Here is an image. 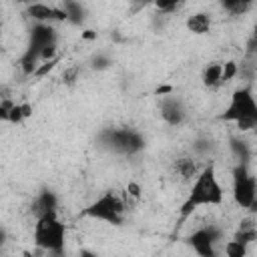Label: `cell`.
I'll use <instances>...</instances> for the list:
<instances>
[{
  "mask_svg": "<svg viewBox=\"0 0 257 257\" xmlns=\"http://www.w3.org/2000/svg\"><path fill=\"white\" fill-rule=\"evenodd\" d=\"M223 203V187L217 179L213 163H205L197 177L191 181L187 199L181 205V219L191 217L199 207H217Z\"/></svg>",
  "mask_w": 257,
  "mask_h": 257,
  "instance_id": "6da1fadb",
  "label": "cell"
},
{
  "mask_svg": "<svg viewBox=\"0 0 257 257\" xmlns=\"http://www.w3.org/2000/svg\"><path fill=\"white\" fill-rule=\"evenodd\" d=\"M221 120L235 122L239 133H249L257 126V102L251 86H239L233 90L227 108L221 114Z\"/></svg>",
  "mask_w": 257,
  "mask_h": 257,
  "instance_id": "7a4b0ae2",
  "label": "cell"
},
{
  "mask_svg": "<svg viewBox=\"0 0 257 257\" xmlns=\"http://www.w3.org/2000/svg\"><path fill=\"white\" fill-rule=\"evenodd\" d=\"M34 245L48 253H62L66 241V227L58 219V213H44L36 217L34 223Z\"/></svg>",
  "mask_w": 257,
  "mask_h": 257,
  "instance_id": "3957f363",
  "label": "cell"
},
{
  "mask_svg": "<svg viewBox=\"0 0 257 257\" xmlns=\"http://www.w3.org/2000/svg\"><path fill=\"white\" fill-rule=\"evenodd\" d=\"M126 209H128V205H126L124 195H116L112 191H106L96 201H92L82 211V215L96 219V221H104L108 225H120L124 221Z\"/></svg>",
  "mask_w": 257,
  "mask_h": 257,
  "instance_id": "277c9868",
  "label": "cell"
},
{
  "mask_svg": "<svg viewBox=\"0 0 257 257\" xmlns=\"http://www.w3.org/2000/svg\"><path fill=\"white\" fill-rule=\"evenodd\" d=\"M100 143L108 151H112L116 155H124V157H133V155H139L141 151H145V137L139 131L128 128V126L104 128L100 133Z\"/></svg>",
  "mask_w": 257,
  "mask_h": 257,
  "instance_id": "5b68a950",
  "label": "cell"
},
{
  "mask_svg": "<svg viewBox=\"0 0 257 257\" xmlns=\"http://www.w3.org/2000/svg\"><path fill=\"white\" fill-rule=\"evenodd\" d=\"M233 201L241 209H255L257 201V181L249 163H237L233 169Z\"/></svg>",
  "mask_w": 257,
  "mask_h": 257,
  "instance_id": "8992f818",
  "label": "cell"
},
{
  "mask_svg": "<svg viewBox=\"0 0 257 257\" xmlns=\"http://www.w3.org/2000/svg\"><path fill=\"white\" fill-rule=\"evenodd\" d=\"M223 233L219 227L215 225H205V227H199L195 229L189 237H187V243L193 247V251L201 257H215L219 253L217 245L221 241Z\"/></svg>",
  "mask_w": 257,
  "mask_h": 257,
  "instance_id": "52a82bcc",
  "label": "cell"
},
{
  "mask_svg": "<svg viewBox=\"0 0 257 257\" xmlns=\"http://www.w3.org/2000/svg\"><path fill=\"white\" fill-rule=\"evenodd\" d=\"M159 110H161V118L169 124V126H179L185 122L187 118V108L183 104V100L175 94H165L159 102Z\"/></svg>",
  "mask_w": 257,
  "mask_h": 257,
  "instance_id": "ba28073f",
  "label": "cell"
},
{
  "mask_svg": "<svg viewBox=\"0 0 257 257\" xmlns=\"http://www.w3.org/2000/svg\"><path fill=\"white\" fill-rule=\"evenodd\" d=\"M26 14L34 22H48V24H52V22H66V12L62 10V6H52V4H46L42 0L28 4L26 6Z\"/></svg>",
  "mask_w": 257,
  "mask_h": 257,
  "instance_id": "9c48e42d",
  "label": "cell"
},
{
  "mask_svg": "<svg viewBox=\"0 0 257 257\" xmlns=\"http://www.w3.org/2000/svg\"><path fill=\"white\" fill-rule=\"evenodd\" d=\"M201 167H203V165H199V161H197L195 157H191V155H181V157H177V159L173 161V175H175L177 179L185 181V183H191V181L197 177V173L201 171Z\"/></svg>",
  "mask_w": 257,
  "mask_h": 257,
  "instance_id": "30bf717a",
  "label": "cell"
},
{
  "mask_svg": "<svg viewBox=\"0 0 257 257\" xmlns=\"http://www.w3.org/2000/svg\"><path fill=\"white\" fill-rule=\"evenodd\" d=\"M52 42H56V30H54L52 24H48V22H36L30 28V42H28L30 46L42 50L44 46H48Z\"/></svg>",
  "mask_w": 257,
  "mask_h": 257,
  "instance_id": "8fae6325",
  "label": "cell"
},
{
  "mask_svg": "<svg viewBox=\"0 0 257 257\" xmlns=\"http://www.w3.org/2000/svg\"><path fill=\"white\" fill-rule=\"evenodd\" d=\"M185 26H187L189 32H193V34H197V36H203V34H209V32H211L213 20H211V16H209L207 12H195V14H191V16L187 18Z\"/></svg>",
  "mask_w": 257,
  "mask_h": 257,
  "instance_id": "7c38bea8",
  "label": "cell"
},
{
  "mask_svg": "<svg viewBox=\"0 0 257 257\" xmlns=\"http://www.w3.org/2000/svg\"><path fill=\"white\" fill-rule=\"evenodd\" d=\"M235 241L243 243V245H251L255 239H257V225H255V219L253 217H247L239 223L235 235H233Z\"/></svg>",
  "mask_w": 257,
  "mask_h": 257,
  "instance_id": "4fadbf2b",
  "label": "cell"
},
{
  "mask_svg": "<svg viewBox=\"0 0 257 257\" xmlns=\"http://www.w3.org/2000/svg\"><path fill=\"white\" fill-rule=\"evenodd\" d=\"M58 209V197L52 191H42L36 201H34V215H44V213H54Z\"/></svg>",
  "mask_w": 257,
  "mask_h": 257,
  "instance_id": "5bb4252c",
  "label": "cell"
},
{
  "mask_svg": "<svg viewBox=\"0 0 257 257\" xmlns=\"http://www.w3.org/2000/svg\"><path fill=\"white\" fill-rule=\"evenodd\" d=\"M219 4H221V8H223L229 16L239 18V16H245V14L253 8L255 0H219Z\"/></svg>",
  "mask_w": 257,
  "mask_h": 257,
  "instance_id": "9a60e30c",
  "label": "cell"
},
{
  "mask_svg": "<svg viewBox=\"0 0 257 257\" xmlns=\"http://www.w3.org/2000/svg\"><path fill=\"white\" fill-rule=\"evenodd\" d=\"M60 6L66 12V22H70V24H80L86 16L84 6L80 4V0H62Z\"/></svg>",
  "mask_w": 257,
  "mask_h": 257,
  "instance_id": "2e32d148",
  "label": "cell"
},
{
  "mask_svg": "<svg viewBox=\"0 0 257 257\" xmlns=\"http://www.w3.org/2000/svg\"><path fill=\"white\" fill-rule=\"evenodd\" d=\"M38 64H40V50L28 44L24 54H22V58H20V68H22L24 74H34Z\"/></svg>",
  "mask_w": 257,
  "mask_h": 257,
  "instance_id": "e0dca14e",
  "label": "cell"
},
{
  "mask_svg": "<svg viewBox=\"0 0 257 257\" xmlns=\"http://www.w3.org/2000/svg\"><path fill=\"white\" fill-rule=\"evenodd\" d=\"M203 84L207 88H219L223 86L221 84V62H209L203 70V76H201Z\"/></svg>",
  "mask_w": 257,
  "mask_h": 257,
  "instance_id": "ac0fdd59",
  "label": "cell"
},
{
  "mask_svg": "<svg viewBox=\"0 0 257 257\" xmlns=\"http://www.w3.org/2000/svg\"><path fill=\"white\" fill-rule=\"evenodd\" d=\"M231 151H233L237 163H249L251 157H253V153L249 149V143L245 139H239V137H233L231 139Z\"/></svg>",
  "mask_w": 257,
  "mask_h": 257,
  "instance_id": "d6986e66",
  "label": "cell"
},
{
  "mask_svg": "<svg viewBox=\"0 0 257 257\" xmlns=\"http://www.w3.org/2000/svg\"><path fill=\"white\" fill-rule=\"evenodd\" d=\"M32 114V106L30 104H12L10 108H8V122H22L26 116H30Z\"/></svg>",
  "mask_w": 257,
  "mask_h": 257,
  "instance_id": "ffe728a7",
  "label": "cell"
},
{
  "mask_svg": "<svg viewBox=\"0 0 257 257\" xmlns=\"http://www.w3.org/2000/svg\"><path fill=\"white\" fill-rule=\"evenodd\" d=\"M239 74V64L235 60H225L221 62V84L231 82Z\"/></svg>",
  "mask_w": 257,
  "mask_h": 257,
  "instance_id": "44dd1931",
  "label": "cell"
},
{
  "mask_svg": "<svg viewBox=\"0 0 257 257\" xmlns=\"http://www.w3.org/2000/svg\"><path fill=\"white\" fill-rule=\"evenodd\" d=\"M221 251H223L227 257H245V255H247V245H243V243L231 239V241H227V243L223 245Z\"/></svg>",
  "mask_w": 257,
  "mask_h": 257,
  "instance_id": "7402d4cb",
  "label": "cell"
},
{
  "mask_svg": "<svg viewBox=\"0 0 257 257\" xmlns=\"http://www.w3.org/2000/svg\"><path fill=\"white\" fill-rule=\"evenodd\" d=\"M155 4V8L161 12V14H173L175 10H179L185 0H151Z\"/></svg>",
  "mask_w": 257,
  "mask_h": 257,
  "instance_id": "603a6c76",
  "label": "cell"
},
{
  "mask_svg": "<svg viewBox=\"0 0 257 257\" xmlns=\"http://www.w3.org/2000/svg\"><path fill=\"white\" fill-rule=\"evenodd\" d=\"M78 76H80V66H68L62 72V82L64 84H74L78 80Z\"/></svg>",
  "mask_w": 257,
  "mask_h": 257,
  "instance_id": "cb8c5ba5",
  "label": "cell"
},
{
  "mask_svg": "<svg viewBox=\"0 0 257 257\" xmlns=\"http://www.w3.org/2000/svg\"><path fill=\"white\" fill-rule=\"evenodd\" d=\"M54 56H58L56 42H52V44H48V46H44V48L40 50V62H42V60H50V58H54Z\"/></svg>",
  "mask_w": 257,
  "mask_h": 257,
  "instance_id": "d4e9b609",
  "label": "cell"
},
{
  "mask_svg": "<svg viewBox=\"0 0 257 257\" xmlns=\"http://www.w3.org/2000/svg\"><path fill=\"white\" fill-rule=\"evenodd\" d=\"M108 66H110L108 56L98 54V56H94V58H92V68H94V70H104V68H108Z\"/></svg>",
  "mask_w": 257,
  "mask_h": 257,
  "instance_id": "484cf974",
  "label": "cell"
},
{
  "mask_svg": "<svg viewBox=\"0 0 257 257\" xmlns=\"http://www.w3.org/2000/svg\"><path fill=\"white\" fill-rule=\"evenodd\" d=\"M193 149H195L197 155H207V153L211 151V141H209V139H199Z\"/></svg>",
  "mask_w": 257,
  "mask_h": 257,
  "instance_id": "4316f807",
  "label": "cell"
},
{
  "mask_svg": "<svg viewBox=\"0 0 257 257\" xmlns=\"http://www.w3.org/2000/svg\"><path fill=\"white\" fill-rule=\"evenodd\" d=\"M124 197H126V199H139V197H141V187H139L137 183H128Z\"/></svg>",
  "mask_w": 257,
  "mask_h": 257,
  "instance_id": "83f0119b",
  "label": "cell"
},
{
  "mask_svg": "<svg viewBox=\"0 0 257 257\" xmlns=\"http://www.w3.org/2000/svg\"><path fill=\"white\" fill-rule=\"evenodd\" d=\"M0 120H8V106L4 104V100H0Z\"/></svg>",
  "mask_w": 257,
  "mask_h": 257,
  "instance_id": "f1b7e54d",
  "label": "cell"
},
{
  "mask_svg": "<svg viewBox=\"0 0 257 257\" xmlns=\"http://www.w3.org/2000/svg\"><path fill=\"white\" fill-rule=\"evenodd\" d=\"M82 38H84V40H92V38H96V32H94V30H84V32H82Z\"/></svg>",
  "mask_w": 257,
  "mask_h": 257,
  "instance_id": "f546056e",
  "label": "cell"
},
{
  "mask_svg": "<svg viewBox=\"0 0 257 257\" xmlns=\"http://www.w3.org/2000/svg\"><path fill=\"white\" fill-rule=\"evenodd\" d=\"M2 243H4V231L0 229V247H2Z\"/></svg>",
  "mask_w": 257,
  "mask_h": 257,
  "instance_id": "4dcf8cb0",
  "label": "cell"
},
{
  "mask_svg": "<svg viewBox=\"0 0 257 257\" xmlns=\"http://www.w3.org/2000/svg\"><path fill=\"white\" fill-rule=\"evenodd\" d=\"M20 2H26V4H32V2H38V0H20Z\"/></svg>",
  "mask_w": 257,
  "mask_h": 257,
  "instance_id": "1f68e13d",
  "label": "cell"
},
{
  "mask_svg": "<svg viewBox=\"0 0 257 257\" xmlns=\"http://www.w3.org/2000/svg\"><path fill=\"white\" fill-rule=\"evenodd\" d=\"M135 2H139V4H145V2H151V0H135Z\"/></svg>",
  "mask_w": 257,
  "mask_h": 257,
  "instance_id": "d6a6232c",
  "label": "cell"
}]
</instances>
